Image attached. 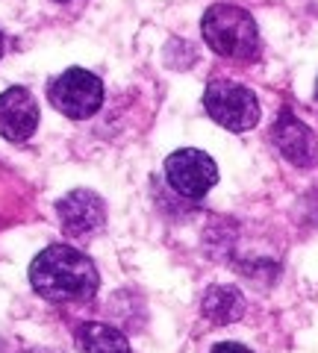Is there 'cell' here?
I'll use <instances>...</instances> for the list:
<instances>
[{
  "mask_svg": "<svg viewBox=\"0 0 318 353\" xmlns=\"http://www.w3.org/2000/svg\"><path fill=\"white\" fill-rule=\"evenodd\" d=\"M30 283L50 303L92 301L97 292V268L83 250L50 245L30 265Z\"/></svg>",
  "mask_w": 318,
  "mask_h": 353,
  "instance_id": "6da1fadb",
  "label": "cell"
},
{
  "mask_svg": "<svg viewBox=\"0 0 318 353\" xmlns=\"http://www.w3.org/2000/svg\"><path fill=\"white\" fill-rule=\"evenodd\" d=\"M203 41L224 59H254L259 50V30L257 21L233 3H215L203 12L201 21Z\"/></svg>",
  "mask_w": 318,
  "mask_h": 353,
  "instance_id": "7a4b0ae2",
  "label": "cell"
},
{
  "mask_svg": "<svg viewBox=\"0 0 318 353\" xmlns=\"http://www.w3.org/2000/svg\"><path fill=\"white\" fill-rule=\"evenodd\" d=\"M203 106L215 124H221L230 132H248L259 121L257 94L233 80H212L203 92Z\"/></svg>",
  "mask_w": 318,
  "mask_h": 353,
  "instance_id": "3957f363",
  "label": "cell"
},
{
  "mask_svg": "<svg viewBox=\"0 0 318 353\" xmlns=\"http://www.w3.org/2000/svg\"><path fill=\"white\" fill-rule=\"evenodd\" d=\"M48 97L62 115L74 121H86L103 103V83L101 77H95L86 68H68L50 83Z\"/></svg>",
  "mask_w": 318,
  "mask_h": 353,
  "instance_id": "277c9868",
  "label": "cell"
},
{
  "mask_svg": "<svg viewBox=\"0 0 318 353\" xmlns=\"http://www.w3.org/2000/svg\"><path fill=\"white\" fill-rule=\"evenodd\" d=\"M166 176L180 194L203 197L215 185L218 168H215L210 153L195 150V148H183V150H174L166 159Z\"/></svg>",
  "mask_w": 318,
  "mask_h": 353,
  "instance_id": "5b68a950",
  "label": "cell"
},
{
  "mask_svg": "<svg viewBox=\"0 0 318 353\" xmlns=\"http://www.w3.org/2000/svg\"><path fill=\"white\" fill-rule=\"evenodd\" d=\"M57 215L62 224V233L68 239H86L95 236L106 221V203L101 194L89 189H74L57 203Z\"/></svg>",
  "mask_w": 318,
  "mask_h": 353,
  "instance_id": "8992f818",
  "label": "cell"
},
{
  "mask_svg": "<svg viewBox=\"0 0 318 353\" xmlns=\"http://www.w3.org/2000/svg\"><path fill=\"white\" fill-rule=\"evenodd\" d=\"M271 141H274V148L280 150V157L286 162H292L295 168H312V165L318 162L315 132L289 112H283L277 118V124H274V130H271Z\"/></svg>",
  "mask_w": 318,
  "mask_h": 353,
  "instance_id": "52a82bcc",
  "label": "cell"
},
{
  "mask_svg": "<svg viewBox=\"0 0 318 353\" xmlns=\"http://www.w3.org/2000/svg\"><path fill=\"white\" fill-rule=\"evenodd\" d=\"M39 130V103L27 88L12 85L0 94V139L27 141Z\"/></svg>",
  "mask_w": 318,
  "mask_h": 353,
  "instance_id": "ba28073f",
  "label": "cell"
},
{
  "mask_svg": "<svg viewBox=\"0 0 318 353\" xmlns=\"http://www.w3.org/2000/svg\"><path fill=\"white\" fill-rule=\"evenodd\" d=\"M77 347L80 353H133L121 330L103 321H86L77 330Z\"/></svg>",
  "mask_w": 318,
  "mask_h": 353,
  "instance_id": "9c48e42d",
  "label": "cell"
},
{
  "mask_svg": "<svg viewBox=\"0 0 318 353\" xmlns=\"http://www.w3.org/2000/svg\"><path fill=\"white\" fill-rule=\"evenodd\" d=\"M201 309L212 324H233L245 315V297L236 285H212L203 294Z\"/></svg>",
  "mask_w": 318,
  "mask_h": 353,
  "instance_id": "30bf717a",
  "label": "cell"
},
{
  "mask_svg": "<svg viewBox=\"0 0 318 353\" xmlns=\"http://www.w3.org/2000/svg\"><path fill=\"white\" fill-rule=\"evenodd\" d=\"M210 353H254V350L245 347V345H239V341H221V345H215Z\"/></svg>",
  "mask_w": 318,
  "mask_h": 353,
  "instance_id": "8fae6325",
  "label": "cell"
},
{
  "mask_svg": "<svg viewBox=\"0 0 318 353\" xmlns=\"http://www.w3.org/2000/svg\"><path fill=\"white\" fill-rule=\"evenodd\" d=\"M0 53H3V36H0Z\"/></svg>",
  "mask_w": 318,
  "mask_h": 353,
  "instance_id": "7c38bea8",
  "label": "cell"
},
{
  "mask_svg": "<svg viewBox=\"0 0 318 353\" xmlns=\"http://www.w3.org/2000/svg\"><path fill=\"white\" fill-rule=\"evenodd\" d=\"M57 3H68V0H57Z\"/></svg>",
  "mask_w": 318,
  "mask_h": 353,
  "instance_id": "4fadbf2b",
  "label": "cell"
},
{
  "mask_svg": "<svg viewBox=\"0 0 318 353\" xmlns=\"http://www.w3.org/2000/svg\"><path fill=\"white\" fill-rule=\"evenodd\" d=\"M315 97H318V85H315Z\"/></svg>",
  "mask_w": 318,
  "mask_h": 353,
  "instance_id": "5bb4252c",
  "label": "cell"
}]
</instances>
